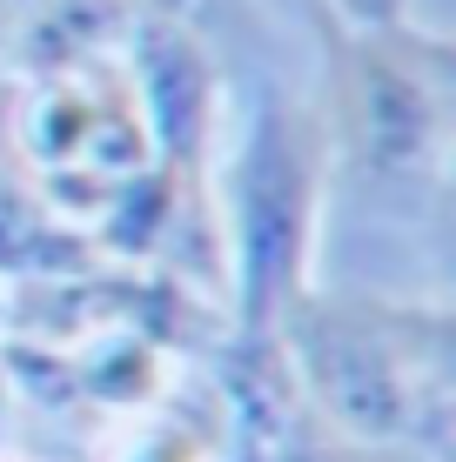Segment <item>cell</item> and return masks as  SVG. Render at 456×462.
Here are the masks:
<instances>
[{
    "label": "cell",
    "mask_w": 456,
    "mask_h": 462,
    "mask_svg": "<svg viewBox=\"0 0 456 462\" xmlns=\"http://www.w3.org/2000/svg\"><path fill=\"white\" fill-rule=\"evenodd\" d=\"M0 462H14V456H0Z\"/></svg>",
    "instance_id": "cell-12"
},
{
    "label": "cell",
    "mask_w": 456,
    "mask_h": 462,
    "mask_svg": "<svg viewBox=\"0 0 456 462\" xmlns=\"http://www.w3.org/2000/svg\"><path fill=\"white\" fill-rule=\"evenodd\" d=\"M135 7L148 21H168L181 34H195L222 68L235 60V47H242L256 60V74H275L269 68V54H275V7L269 0H135Z\"/></svg>",
    "instance_id": "cell-7"
},
{
    "label": "cell",
    "mask_w": 456,
    "mask_h": 462,
    "mask_svg": "<svg viewBox=\"0 0 456 462\" xmlns=\"http://www.w3.org/2000/svg\"><path fill=\"white\" fill-rule=\"evenodd\" d=\"M215 221L228 254V328L275 336L282 309L316 282L329 215V134L316 94L282 74H248L242 115L215 148Z\"/></svg>",
    "instance_id": "cell-3"
},
{
    "label": "cell",
    "mask_w": 456,
    "mask_h": 462,
    "mask_svg": "<svg viewBox=\"0 0 456 462\" xmlns=\"http://www.w3.org/2000/svg\"><path fill=\"white\" fill-rule=\"evenodd\" d=\"M0 54H7V7H0Z\"/></svg>",
    "instance_id": "cell-11"
},
{
    "label": "cell",
    "mask_w": 456,
    "mask_h": 462,
    "mask_svg": "<svg viewBox=\"0 0 456 462\" xmlns=\"http://www.w3.org/2000/svg\"><path fill=\"white\" fill-rule=\"evenodd\" d=\"M302 7L329 14L342 27H389V21H410V0H302Z\"/></svg>",
    "instance_id": "cell-8"
},
{
    "label": "cell",
    "mask_w": 456,
    "mask_h": 462,
    "mask_svg": "<svg viewBox=\"0 0 456 462\" xmlns=\"http://www.w3.org/2000/svg\"><path fill=\"white\" fill-rule=\"evenodd\" d=\"M0 7H7V21H14V14H21V7H34V0H0Z\"/></svg>",
    "instance_id": "cell-10"
},
{
    "label": "cell",
    "mask_w": 456,
    "mask_h": 462,
    "mask_svg": "<svg viewBox=\"0 0 456 462\" xmlns=\"http://www.w3.org/2000/svg\"><path fill=\"white\" fill-rule=\"evenodd\" d=\"M14 449V382H7V369H0V456Z\"/></svg>",
    "instance_id": "cell-9"
},
{
    "label": "cell",
    "mask_w": 456,
    "mask_h": 462,
    "mask_svg": "<svg viewBox=\"0 0 456 462\" xmlns=\"http://www.w3.org/2000/svg\"><path fill=\"white\" fill-rule=\"evenodd\" d=\"M141 7L135 0H34L7 21V54L0 74L27 81V74H60V68H88V60H115L128 54Z\"/></svg>",
    "instance_id": "cell-5"
},
{
    "label": "cell",
    "mask_w": 456,
    "mask_h": 462,
    "mask_svg": "<svg viewBox=\"0 0 456 462\" xmlns=\"http://www.w3.org/2000/svg\"><path fill=\"white\" fill-rule=\"evenodd\" d=\"M101 262L107 254L94 248V235L74 228L27 174L0 154V282H7V289H34V282L88 275V268H101Z\"/></svg>",
    "instance_id": "cell-6"
},
{
    "label": "cell",
    "mask_w": 456,
    "mask_h": 462,
    "mask_svg": "<svg viewBox=\"0 0 456 462\" xmlns=\"http://www.w3.org/2000/svg\"><path fill=\"white\" fill-rule=\"evenodd\" d=\"M88 462H256L228 402L201 369H181L162 402L101 422Z\"/></svg>",
    "instance_id": "cell-4"
},
{
    "label": "cell",
    "mask_w": 456,
    "mask_h": 462,
    "mask_svg": "<svg viewBox=\"0 0 456 462\" xmlns=\"http://www.w3.org/2000/svg\"><path fill=\"white\" fill-rule=\"evenodd\" d=\"M302 409L356 442L450 462V309L309 282L275 322Z\"/></svg>",
    "instance_id": "cell-2"
},
{
    "label": "cell",
    "mask_w": 456,
    "mask_h": 462,
    "mask_svg": "<svg viewBox=\"0 0 456 462\" xmlns=\"http://www.w3.org/2000/svg\"><path fill=\"white\" fill-rule=\"evenodd\" d=\"M316 27V115L329 134V201L396 235H443L456 148V47L436 27Z\"/></svg>",
    "instance_id": "cell-1"
}]
</instances>
